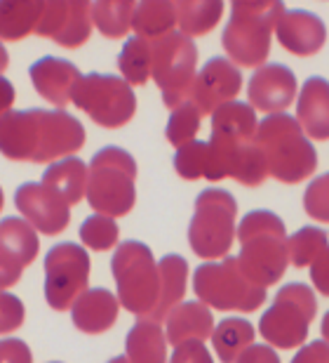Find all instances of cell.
Listing matches in <instances>:
<instances>
[{
  "mask_svg": "<svg viewBox=\"0 0 329 363\" xmlns=\"http://www.w3.org/2000/svg\"><path fill=\"white\" fill-rule=\"evenodd\" d=\"M158 274H160V297L158 307L149 316V321H165L167 314L181 304L186 293V281H188V264L181 255H165L158 262Z\"/></svg>",
  "mask_w": 329,
  "mask_h": 363,
  "instance_id": "603a6c76",
  "label": "cell"
},
{
  "mask_svg": "<svg viewBox=\"0 0 329 363\" xmlns=\"http://www.w3.org/2000/svg\"><path fill=\"white\" fill-rule=\"evenodd\" d=\"M71 101L101 128L115 130L127 125L137 111V94L120 76L85 74L80 76Z\"/></svg>",
  "mask_w": 329,
  "mask_h": 363,
  "instance_id": "8fae6325",
  "label": "cell"
},
{
  "mask_svg": "<svg viewBox=\"0 0 329 363\" xmlns=\"http://www.w3.org/2000/svg\"><path fill=\"white\" fill-rule=\"evenodd\" d=\"M294 94L296 76L282 64H266V67L257 69V74H252L250 85H247L250 106L266 111L268 116L282 113L284 108H289V104L294 101Z\"/></svg>",
  "mask_w": 329,
  "mask_h": 363,
  "instance_id": "e0dca14e",
  "label": "cell"
},
{
  "mask_svg": "<svg viewBox=\"0 0 329 363\" xmlns=\"http://www.w3.org/2000/svg\"><path fill=\"white\" fill-rule=\"evenodd\" d=\"M195 64L197 48L193 38L172 31L151 43V76L163 92L165 106L177 108L191 99Z\"/></svg>",
  "mask_w": 329,
  "mask_h": 363,
  "instance_id": "30bf717a",
  "label": "cell"
},
{
  "mask_svg": "<svg viewBox=\"0 0 329 363\" xmlns=\"http://www.w3.org/2000/svg\"><path fill=\"white\" fill-rule=\"evenodd\" d=\"M14 206L35 231H42L45 236H54L69 227L71 208L59 194L38 182L21 184L14 191Z\"/></svg>",
  "mask_w": 329,
  "mask_h": 363,
  "instance_id": "5bb4252c",
  "label": "cell"
},
{
  "mask_svg": "<svg viewBox=\"0 0 329 363\" xmlns=\"http://www.w3.org/2000/svg\"><path fill=\"white\" fill-rule=\"evenodd\" d=\"M24 318H26L24 302H21L17 295H10L3 290V293H0V335H7V333H14L17 328H21Z\"/></svg>",
  "mask_w": 329,
  "mask_h": 363,
  "instance_id": "74e56055",
  "label": "cell"
},
{
  "mask_svg": "<svg viewBox=\"0 0 329 363\" xmlns=\"http://www.w3.org/2000/svg\"><path fill=\"white\" fill-rule=\"evenodd\" d=\"M118 297L106 288L85 290L76 302L71 304L73 325L87 335L106 333L118 318Z\"/></svg>",
  "mask_w": 329,
  "mask_h": 363,
  "instance_id": "ffe728a7",
  "label": "cell"
},
{
  "mask_svg": "<svg viewBox=\"0 0 329 363\" xmlns=\"http://www.w3.org/2000/svg\"><path fill=\"white\" fill-rule=\"evenodd\" d=\"M174 168L184 179H207L209 172V147L207 142H188L174 154Z\"/></svg>",
  "mask_w": 329,
  "mask_h": 363,
  "instance_id": "e575fe53",
  "label": "cell"
},
{
  "mask_svg": "<svg viewBox=\"0 0 329 363\" xmlns=\"http://www.w3.org/2000/svg\"><path fill=\"white\" fill-rule=\"evenodd\" d=\"M120 229L113 222V217L92 215L80 224V241L92 250H108L118 243Z\"/></svg>",
  "mask_w": 329,
  "mask_h": 363,
  "instance_id": "d590c367",
  "label": "cell"
},
{
  "mask_svg": "<svg viewBox=\"0 0 329 363\" xmlns=\"http://www.w3.org/2000/svg\"><path fill=\"white\" fill-rule=\"evenodd\" d=\"M238 203L226 189H204L195 199V213L188 224V243L197 257L217 259L231 250L236 238Z\"/></svg>",
  "mask_w": 329,
  "mask_h": 363,
  "instance_id": "52a82bcc",
  "label": "cell"
},
{
  "mask_svg": "<svg viewBox=\"0 0 329 363\" xmlns=\"http://www.w3.org/2000/svg\"><path fill=\"white\" fill-rule=\"evenodd\" d=\"M212 345L221 363H236L240 354L254 345V325L245 318H224L212 330Z\"/></svg>",
  "mask_w": 329,
  "mask_h": 363,
  "instance_id": "4316f807",
  "label": "cell"
},
{
  "mask_svg": "<svg viewBox=\"0 0 329 363\" xmlns=\"http://www.w3.org/2000/svg\"><path fill=\"white\" fill-rule=\"evenodd\" d=\"M296 123L311 135L313 140H327L329 137V85L325 78L313 76L304 83L299 92Z\"/></svg>",
  "mask_w": 329,
  "mask_h": 363,
  "instance_id": "7402d4cb",
  "label": "cell"
},
{
  "mask_svg": "<svg viewBox=\"0 0 329 363\" xmlns=\"http://www.w3.org/2000/svg\"><path fill=\"white\" fill-rule=\"evenodd\" d=\"M174 10H177V21L181 26V35L186 38H195V35H204L209 33L212 28L219 24L224 14V3H193V0H181V3H174Z\"/></svg>",
  "mask_w": 329,
  "mask_h": 363,
  "instance_id": "f1b7e54d",
  "label": "cell"
},
{
  "mask_svg": "<svg viewBox=\"0 0 329 363\" xmlns=\"http://www.w3.org/2000/svg\"><path fill=\"white\" fill-rule=\"evenodd\" d=\"M193 290L204 307L221 311H254L266 300V288L254 286L240 272L236 257L204 262L193 274Z\"/></svg>",
  "mask_w": 329,
  "mask_h": 363,
  "instance_id": "ba28073f",
  "label": "cell"
},
{
  "mask_svg": "<svg viewBox=\"0 0 329 363\" xmlns=\"http://www.w3.org/2000/svg\"><path fill=\"white\" fill-rule=\"evenodd\" d=\"M3 203H5V199H3V189H0V210H3Z\"/></svg>",
  "mask_w": 329,
  "mask_h": 363,
  "instance_id": "7dc6e473",
  "label": "cell"
},
{
  "mask_svg": "<svg viewBox=\"0 0 329 363\" xmlns=\"http://www.w3.org/2000/svg\"><path fill=\"white\" fill-rule=\"evenodd\" d=\"M167 335L165 340L174 347L184 342H204L212 337L214 318L202 302H181L167 314Z\"/></svg>",
  "mask_w": 329,
  "mask_h": 363,
  "instance_id": "44dd1931",
  "label": "cell"
},
{
  "mask_svg": "<svg viewBox=\"0 0 329 363\" xmlns=\"http://www.w3.org/2000/svg\"><path fill=\"white\" fill-rule=\"evenodd\" d=\"M118 69L122 74V81L127 85H144L151 78V40H144L139 35L122 45L118 55Z\"/></svg>",
  "mask_w": 329,
  "mask_h": 363,
  "instance_id": "4dcf8cb0",
  "label": "cell"
},
{
  "mask_svg": "<svg viewBox=\"0 0 329 363\" xmlns=\"http://www.w3.org/2000/svg\"><path fill=\"white\" fill-rule=\"evenodd\" d=\"M40 184L50 186L64 199L66 206H76L85 196V184H87V165L80 158H62V161L52 163L42 172Z\"/></svg>",
  "mask_w": 329,
  "mask_h": 363,
  "instance_id": "d4e9b609",
  "label": "cell"
},
{
  "mask_svg": "<svg viewBox=\"0 0 329 363\" xmlns=\"http://www.w3.org/2000/svg\"><path fill=\"white\" fill-rule=\"evenodd\" d=\"M38 255V234L21 217L0 222V293L19 281L21 272Z\"/></svg>",
  "mask_w": 329,
  "mask_h": 363,
  "instance_id": "9a60e30c",
  "label": "cell"
},
{
  "mask_svg": "<svg viewBox=\"0 0 329 363\" xmlns=\"http://www.w3.org/2000/svg\"><path fill=\"white\" fill-rule=\"evenodd\" d=\"M284 14L277 0L268 3H233L231 19L224 28V50L240 67H259L270 52L273 28Z\"/></svg>",
  "mask_w": 329,
  "mask_h": 363,
  "instance_id": "5b68a950",
  "label": "cell"
},
{
  "mask_svg": "<svg viewBox=\"0 0 329 363\" xmlns=\"http://www.w3.org/2000/svg\"><path fill=\"white\" fill-rule=\"evenodd\" d=\"M28 76H31L35 92L59 108L71 101L73 88L80 81V71L76 64L59 60V57H40L38 62L31 64Z\"/></svg>",
  "mask_w": 329,
  "mask_h": 363,
  "instance_id": "ac0fdd59",
  "label": "cell"
},
{
  "mask_svg": "<svg viewBox=\"0 0 329 363\" xmlns=\"http://www.w3.org/2000/svg\"><path fill=\"white\" fill-rule=\"evenodd\" d=\"M137 3L132 0H101V3H92L90 17L94 26L99 28L106 38H122L132 28V14H134Z\"/></svg>",
  "mask_w": 329,
  "mask_h": 363,
  "instance_id": "f546056e",
  "label": "cell"
},
{
  "mask_svg": "<svg viewBox=\"0 0 329 363\" xmlns=\"http://www.w3.org/2000/svg\"><path fill=\"white\" fill-rule=\"evenodd\" d=\"M170 363H214L202 342H184L172 354Z\"/></svg>",
  "mask_w": 329,
  "mask_h": 363,
  "instance_id": "ab89813d",
  "label": "cell"
},
{
  "mask_svg": "<svg viewBox=\"0 0 329 363\" xmlns=\"http://www.w3.org/2000/svg\"><path fill=\"white\" fill-rule=\"evenodd\" d=\"M174 24H177V10L170 0H146V3H139L132 14L134 33L151 43L172 33Z\"/></svg>",
  "mask_w": 329,
  "mask_h": 363,
  "instance_id": "484cf974",
  "label": "cell"
},
{
  "mask_svg": "<svg viewBox=\"0 0 329 363\" xmlns=\"http://www.w3.org/2000/svg\"><path fill=\"white\" fill-rule=\"evenodd\" d=\"M7 64H10V55H7V50H5V45L0 43V74L7 69Z\"/></svg>",
  "mask_w": 329,
  "mask_h": 363,
  "instance_id": "f6af8a7d",
  "label": "cell"
},
{
  "mask_svg": "<svg viewBox=\"0 0 329 363\" xmlns=\"http://www.w3.org/2000/svg\"><path fill=\"white\" fill-rule=\"evenodd\" d=\"M252 142L257 144L263 156L266 175L280 179L284 184H299L318 168L316 149L306 140L296 118L287 113H270L257 123V133H254Z\"/></svg>",
  "mask_w": 329,
  "mask_h": 363,
  "instance_id": "3957f363",
  "label": "cell"
},
{
  "mask_svg": "<svg viewBox=\"0 0 329 363\" xmlns=\"http://www.w3.org/2000/svg\"><path fill=\"white\" fill-rule=\"evenodd\" d=\"M327 203H329V177L325 172V175H320L308 186V191H306V196H304V208H306V213L313 217V220L327 222L329 220Z\"/></svg>",
  "mask_w": 329,
  "mask_h": 363,
  "instance_id": "8d00e7d4",
  "label": "cell"
},
{
  "mask_svg": "<svg viewBox=\"0 0 329 363\" xmlns=\"http://www.w3.org/2000/svg\"><path fill=\"white\" fill-rule=\"evenodd\" d=\"M275 28H277L280 45L299 57L316 55L327 40V28L320 21V17H316L313 12H304V10L284 12Z\"/></svg>",
  "mask_w": 329,
  "mask_h": 363,
  "instance_id": "d6986e66",
  "label": "cell"
},
{
  "mask_svg": "<svg viewBox=\"0 0 329 363\" xmlns=\"http://www.w3.org/2000/svg\"><path fill=\"white\" fill-rule=\"evenodd\" d=\"M311 279L316 283V288L323 295L329 293V264H327V250H323L320 255L313 259L311 264Z\"/></svg>",
  "mask_w": 329,
  "mask_h": 363,
  "instance_id": "7bdbcfd3",
  "label": "cell"
},
{
  "mask_svg": "<svg viewBox=\"0 0 329 363\" xmlns=\"http://www.w3.org/2000/svg\"><path fill=\"white\" fill-rule=\"evenodd\" d=\"M92 3L85 0H52L42 3V12L35 33L52 38L62 48H80L92 31Z\"/></svg>",
  "mask_w": 329,
  "mask_h": 363,
  "instance_id": "4fadbf2b",
  "label": "cell"
},
{
  "mask_svg": "<svg viewBox=\"0 0 329 363\" xmlns=\"http://www.w3.org/2000/svg\"><path fill=\"white\" fill-rule=\"evenodd\" d=\"M137 161L120 147H104L87 168L85 196L97 215H127L137 201Z\"/></svg>",
  "mask_w": 329,
  "mask_h": 363,
  "instance_id": "277c9868",
  "label": "cell"
},
{
  "mask_svg": "<svg viewBox=\"0 0 329 363\" xmlns=\"http://www.w3.org/2000/svg\"><path fill=\"white\" fill-rule=\"evenodd\" d=\"M90 257L78 243H57L45 255V300L52 309L64 311L87 290Z\"/></svg>",
  "mask_w": 329,
  "mask_h": 363,
  "instance_id": "7c38bea8",
  "label": "cell"
},
{
  "mask_svg": "<svg viewBox=\"0 0 329 363\" xmlns=\"http://www.w3.org/2000/svg\"><path fill=\"white\" fill-rule=\"evenodd\" d=\"M238 267L254 286H273L287 272V234L284 222L270 210H252L238 227Z\"/></svg>",
  "mask_w": 329,
  "mask_h": 363,
  "instance_id": "7a4b0ae2",
  "label": "cell"
},
{
  "mask_svg": "<svg viewBox=\"0 0 329 363\" xmlns=\"http://www.w3.org/2000/svg\"><path fill=\"white\" fill-rule=\"evenodd\" d=\"M42 3H0V40H21L35 31Z\"/></svg>",
  "mask_w": 329,
  "mask_h": 363,
  "instance_id": "83f0119b",
  "label": "cell"
},
{
  "mask_svg": "<svg viewBox=\"0 0 329 363\" xmlns=\"http://www.w3.org/2000/svg\"><path fill=\"white\" fill-rule=\"evenodd\" d=\"M323 250H327V234L318 227H304L287 238V259L299 269L311 267Z\"/></svg>",
  "mask_w": 329,
  "mask_h": 363,
  "instance_id": "1f68e13d",
  "label": "cell"
},
{
  "mask_svg": "<svg viewBox=\"0 0 329 363\" xmlns=\"http://www.w3.org/2000/svg\"><path fill=\"white\" fill-rule=\"evenodd\" d=\"M236 363H280L275 350L268 345H250L247 350L236 359Z\"/></svg>",
  "mask_w": 329,
  "mask_h": 363,
  "instance_id": "b9f144b4",
  "label": "cell"
},
{
  "mask_svg": "<svg viewBox=\"0 0 329 363\" xmlns=\"http://www.w3.org/2000/svg\"><path fill=\"white\" fill-rule=\"evenodd\" d=\"M85 128L64 108H26L0 116V154L10 161L50 163L83 149Z\"/></svg>",
  "mask_w": 329,
  "mask_h": 363,
  "instance_id": "6da1fadb",
  "label": "cell"
},
{
  "mask_svg": "<svg viewBox=\"0 0 329 363\" xmlns=\"http://www.w3.org/2000/svg\"><path fill=\"white\" fill-rule=\"evenodd\" d=\"M0 363H33L31 350L24 340L5 337L0 340Z\"/></svg>",
  "mask_w": 329,
  "mask_h": 363,
  "instance_id": "f35d334b",
  "label": "cell"
},
{
  "mask_svg": "<svg viewBox=\"0 0 329 363\" xmlns=\"http://www.w3.org/2000/svg\"><path fill=\"white\" fill-rule=\"evenodd\" d=\"M12 104H14V85L7 78L0 76V116L12 111Z\"/></svg>",
  "mask_w": 329,
  "mask_h": 363,
  "instance_id": "ee69618b",
  "label": "cell"
},
{
  "mask_svg": "<svg viewBox=\"0 0 329 363\" xmlns=\"http://www.w3.org/2000/svg\"><path fill=\"white\" fill-rule=\"evenodd\" d=\"M108 363H127V359L125 357H115V359H111Z\"/></svg>",
  "mask_w": 329,
  "mask_h": 363,
  "instance_id": "bcb514c9",
  "label": "cell"
},
{
  "mask_svg": "<svg viewBox=\"0 0 329 363\" xmlns=\"http://www.w3.org/2000/svg\"><path fill=\"white\" fill-rule=\"evenodd\" d=\"M200 111L191 104V101H184V104H179L177 108H172V116L170 121H167V140L174 147H184V144L193 142V137L197 135V130H200Z\"/></svg>",
  "mask_w": 329,
  "mask_h": 363,
  "instance_id": "836d02e7",
  "label": "cell"
},
{
  "mask_svg": "<svg viewBox=\"0 0 329 363\" xmlns=\"http://www.w3.org/2000/svg\"><path fill=\"white\" fill-rule=\"evenodd\" d=\"M229 177L238 179L240 184H245V186L263 184V179H266L268 175H266V163H263V156H261L257 144L250 142L238 151L236 158H233V163H231Z\"/></svg>",
  "mask_w": 329,
  "mask_h": 363,
  "instance_id": "d6a6232c",
  "label": "cell"
},
{
  "mask_svg": "<svg viewBox=\"0 0 329 363\" xmlns=\"http://www.w3.org/2000/svg\"><path fill=\"white\" fill-rule=\"evenodd\" d=\"M240 88H243V74L238 67H233L226 57H212L195 76L188 101L200 111V116H212L219 106L236 99Z\"/></svg>",
  "mask_w": 329,
  "mask_h": 363,
  "instance_id": "2e32d148",
  "label": "cell"
},
{
  "mask_svg": "<svg viewBox=\"0 0 329 363\" xmlns=\"http://www.w3.org/2000/svg\"><path fill=\"white\" fill-rule=\"evenodd\" d=\"M316 311L318 302L313 290L306 283H287L277 290L273 304L261 316L259 330L268 345L292 350L306 342Z\"/></svg>",
  "mask_w": 329,
  "mask_h": 363,
  "instance_id": "9c48e42d",
  "label": "cell"
},
{
  "mask_svg": "<svg viewBox=\"0 0 329 363\" xmlns=\"http://www.w3.org/2000/svg\"><path fill=\"white\" fill-rule=\"evenodd\" d=\"M292 363H329V347L325 340H316V342L306 345L301 352L296 354Z\"/></svg>",
  "mask_w": 329,
  "mask_h": 363,
  "instance_id": "60d3db41",
  "label": "cell"
},
{
  "mask_svg": "<svg viewBox=\"0 0 329 363\" xmlns=\"http://www.w3.org/2000/svg\"><path fill=\"white\" fill-rule=\"evenodd\" d=\"M127 363H165L167 340L160 323L139 318L125 340Z\"/></svg>",
  "mask_w": 329,
  "mask_h": 363,
  "instance_id": "cb8c5ba5",
  "label": "cell"
},
{
  "mask_svg": "<svg viewBox=\"0 0 329 363\" xmlns=\"http://www.w3.org/2000/svg\"><path fill=\"white\" fill-rule=\"evenodd\" d=\"M111 269L118 286V304L132 314L149 318L160 297V274L149 245L142 241L120 243L113 252Z\"/></svg>",
  "mask_w": 329,
  "mask_h": 363,
  "instance_id": "8992f818",
  "label": "cell"
}]
</instances>
